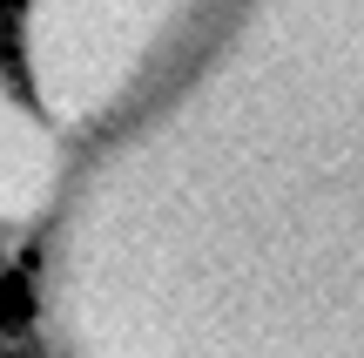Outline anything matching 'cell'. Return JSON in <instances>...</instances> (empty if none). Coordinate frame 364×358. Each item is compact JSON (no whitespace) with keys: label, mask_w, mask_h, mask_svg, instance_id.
Returning a JSON list of instances; mask_svg holds the SVG:
<instances>
[{"label":"cell","mask_w":364,"mask_h":358,"mask_svg":"<svg viewBox=\"0 0 364 358\" xmlns=\"http://www.w3.org/2000/svg\"><path fill=\"white\" fill-rule=\"evenodd\" d=\"M41 210H48V129L14 48H0V284L27 270Z\"/></svg>","instance_id":"2"},{"label":"cell","mask_w":364,"mask_h":358,"mask_svg":"<svg viewBox=\"0 0 364 358\" xmlns=\"http://www.w3.org/2000/svg\"><path fill=\"white\" fill-rule=\"evenodd\" d=\"M54 358H364V0H21Z\"/></svg>","instance_id":"1"}]
</instances>
